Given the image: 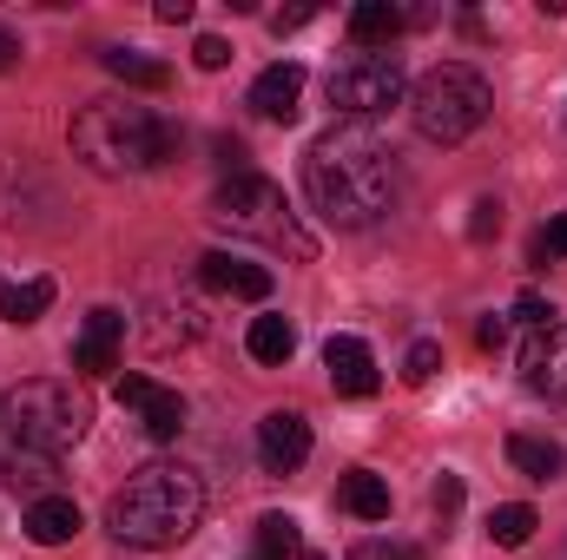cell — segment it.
Returning <instances> with one entry per match:
<instances>
[{"instance_id":"1","label":"cell","mask_w":567,"mask_h":560,"mask_svg":"<svg viewBox=\"0 0 567 560\" xmlns=\"http://www.w3.org/2000/svg\"><path fill=\"white\" fill-rule=\"evenodd\" d=\"M303 191L317 205V218L343 225V231H363L377 225L396 191H403V172H396V152L363 133V126H330L323 139L303 152Z\"/></svg>"},{"instance_id":"2","label":"cell","mask_w":567,"mask_h":560,"mask_svg":"<svg viewBox=\"0 0 567 560\" xmlns=\"http://www.w3.org/2000/svg\"><path fill=\"white\" fill-rule=\"evenodd\" d=\"M205 521V481L178 462H152L140 468L113 501H106V528L126 548H178L192 528Z\"/></svg>"},{"instance_id":"3","label":"cell","mask_w":567,"mask_h":560,"mask_svg":"<svg viewBox=\"0 0 567 560\" xmlns=\"http://www.w3.org/2000/svg\"><path fill=\"white\" fill-rule=\"evenodd\" d=\"M178 133L165 120H152L133 100H86L80 120H73V158L93 165L100 178H133L172 158Z\"/></svg>"},{"instance_id":"4","label":"cell","mask_w":567,"mask_h":560,"mask_svg":"<svg viewBox=\"0 0 567 560\" xmlns=\"http://www.w3.org/2000/svg\"><path fill=\"white\" fill-rule=\"evenodd\" d=\"M488 113H495V93H488V80H482L475 66H462V60L429 66L423 80L410 86V120H416V133H423L429 145L475 139V133L488 126Z\"/></svg>"},{"instance_id":"5","label":"cell","mask_w":567,"mask_h":560,"mask_svg":"<svg viewBox=\"0 0 567 560\" xmlns=\"http://www.w3.org/2000/svg\"><path fill=\"white\" fill-rule=\"evenodd\" d=\"M0 422H7V435H13V448H33V455H66V448L86 435L93 403H86L73 383H53V376H40V383H20V390H7Z\"/></svg>"},{"instance_id":"6","label":"cell","mask_w":567,"mask_h":560,"mask_svg":"<svg viewBox=\"0 0 567 560\" xmlns=\"http://www.w3.org/2000/svg\"><path fill=\"white\" fill-rule=\"evenodd\" d=\"M212 218H218L225 231H238V238H265V245H284V251L310 258V231L290 218L284 191L271 178H258V172H231V178L212 191Z\"/></svg>"},{"instance_id":"7","label":"cell","mask_w":567,"mask_h":560,"mask_svg":"<svg viewBox=\"0 0 567 560\" xmlns=\"http://www.w3.org/2000/svg\"><path fill=\"white\" fill-rule=\"evenodd\" d=\"M323 93H330V106L343 113V120H377V113H390L396 100H403V66H396V53L383 46H357V53H343L330 73H323Z\"/></svg>"},{"instance_id":"8","label":"cell","mask_w":567,"mask_h":560,"mask_svg":"<svg viewBox=\"0 0 567 560\" xmlns=\"http://www.w3.org/2000/svg\"><path fill=\"white\" fill-rule=\"evenodd\" d=\"M258 462H265V475H297L310 462V422L297 409H271L258 422Z\"/></svg>"},{"instance_id":"9","label":"cell","mask_w":567,"mask_h":560,"mask_svg":"<svg viewBox=\"0 0 567 560\" xmlns=\"http://www.w3.org/2000/svg\"><path fill=\"white\" fill-rule=\"evenodd\" d=\"M522 376H528L535 396L567 403V323H548V330H535L522 343Z\"/></svg>"},{"instance_id":"10","label":"cell","mask_w":567,"mask_h":560,"mask_svg":"<svg viewBox=\"0 0 567 560\" xmlns=\"http://www.w3.org/2000/svg\"><path fill=\"white\" fill-rule=\"evenodd\" d=\"M120 403L145 422L152 442H178V428H185V396L178 390H158L145 376H120Z\"/></svg>"},{"instance_id":"11","label":"cell","mask_w":567,"mask_h":560,"mask_svg":"<svg viewBox=\"0 0 567 560\" xmlns=\"http://www.w3.org/2000/svg\"><path fill=\"white\" fill-rule=\"evenodd\" d=\"M323 370H330V390H337V396H357V403L377 396V383H383L363 336H330V343H323Z\"/></svg>"},{"instance_id":"12","label":"cell","mask_w":567,"mask_h":560,"mask_svg":"<svg viewBox=\"0 0 567 560\" xmlns=\"http://www.w3.org/2000/svg\"><path fill=\"white\" fill-rule=\"evenodd\" d=\"M297 100H303V66L297 60H278V66H265L258 80H251V113L258 120H297Z\"/></svg>"},{"instance_id":"13","label":"cell","mask_w":567,"mask_h":560,"mask_svg":"<svg viewBox=\"0 0 567 560\" xmlns=\"http://www.w3.org/2000/svg\"><path fill=\"white\" fill-rule=\"evenodd\" d=\"M120 343H126V317L120 310H93L86 330H80V343H73V370H86V376L113 370L120 363Z\"/></svg>"},{"instance_id":"14","label":"cell","mask_w":567,"mask_h":560,"mask_svg":"<svg viewBox=\"0 0 567 560\" xmlns=\"http://www.w3.org/2000/svg\"><path fill=\"white\" fill-rule=\"evenodd\" d=\"M198 278L212 283V290L251 297V303L271 297V271H265V265H245V258H231V251H205V258H198Z\"/></svg>"},{"instance_id":"15","label":"cell","mask_w":567,"mask_h":560,"mask_svg":"<svg viewBox=\"0 0 567 560\" xmlns=\"http://www.w3.org/2000/svg\"><path fill=\"white\" fill-rule=\"evenodd\" d=\"M80 535V508L66 501V495H40L33 508H27V541L33 548H60V541H73Z\"/></svg>"},{"instance_id":"16","label":"cell","mask_w":567,"mask_h":560,"mask_svg":"<svg viewBox=\"0 0 567 560\" xmlns=\"http://www.w3.org/2000/svg\"><path fill=\"white\" fill-rule=\"evenodd\" d=\"M403 27H410V13L390 7V0H357V7H350V40H357V46H377V53H383Z\"/></svg>"},{"instance_id":"17","label":"cell","mask_w":567,"mask_h":560,"mask_svg":"<svg viewBox=\"0 0 567 560\" xmlns=\"http://www.w3.org/2000/svg\"><path fill=\"white\" fill-rule=\"evenodd\" d=\"M337 501H343L357 521H390V481H383L377 468H350L343 488H337Z\"/></svg>"},{"instance_id":"18","label":"cell","mask_w":567,"mask_h":560,"mask_svg":"<svg viewBox=\"0 0 567 560\" xmlns=\"http://www.w3.org/2000/svg\"><path fill=\"white\" fill-rule=\"evenodd\" d=\"M100 66H106L113 80L140 86V93H165V86H172V66H165V60H145L140 46H106V53H100Z\"/></svg>"},{"instance_id":"19","label":"cell","mask_w":567,"mask_h":560,"mask_svg":"<svg viewBox=\"0 0 567 560\" xmlns=\"http://www.w3.org/2000/svg\"><path fill=\"white\" fill-rule=\"evenodd\" d=\"M508 462H515V475H528V481H555L567 468L561 442H548V435H508Z\"/></svg>"},{"instance_id":"20","label":"cell","mask_w":567,"mask_h":560,"mask_svg":"<svg viewBox=\"0 0 567 560\" xmlns=\"http://www.w3.org/2000/svg\"><path fill=\"white\" fill-rule=\"evenodd\" d=\"M245 350H251V363H271V370H284V363H290V350H297L290 317H258V323H251V336H245Z\"/></svg>"},{"instance_id":"21","label":"cell","mask_w":567,"mask_h":560,"mask_svg":"<svg viewBox=\"0 0 567 560\" xmlns=\"http://www.w3.org/2000/svg\"><path fill=\"white\" fill-rule=\"evenodd\" d=\"M53 303V278H27V283H0V317L7 323H40Z\"/></svg>"},{"instance_id":"22","label":"cell","mask_w":567,"mask_h":560,"mask_svg":"<svg viewBox=\"0 0 567 560\" xmlns=\"http://www.w3.org/2000/svg\"><path fill=\"white\" fill-rule=\"evenodd\" d=\"M535 528H542V515H535L528 501H502V508L488 515V541H495V548H528Z\"/></svg>"},{"instance_id":"23","label":"cell","mask_w":567,"mask_h":560,"mask_svg":"<svg viewBox=\"0 0 567 560\" xmlns=\"http://www.w3.org/2000/svg\"><path fill=\"white\" fill-rule=\"evenodd\" d=\"M290 554H303L297 521H290V515H265V521H258V560H290Z\"/></svg>"},{"instance_id":"24","label":"cell","mask_w":567,"mask_h":560,"mask_svg":"<svg viewBox=\"0 0 567 560\" xmlns=\"http://www.w3.org/2000/svg\"><path fill=\"white\" fill-rule=\"evenodd\" d=\"M47 468H53V455H33V448H13L7 455V481L13 488H47Z\"/></svg>"},{"instance_id":"25","label":"cell","mask_w":567,"mask_h":560,"mask_svg":"<svg viewBox=\"0 0 567 560\" xmlns=\"http://www.w3.org/2000/svg\"><path fill=\"white\" fill-rule=\"evenodd\" d=\"M435 370H442V343H410V356H403V376H410V383H429V376H435Z\"/></svg>"},{"instance_id":"26","label":"cell","mask_w":567,"mask_h":560,"mask_svg":"<svg viewBox=\"0 0 567 560\" xmlns=\"http://www.w3.org/2000/svg\"><path fill=\"white\" fill-rule=\"evenodd\" d=\"M350 560H423V554H416L410 541H357Z\"/></svg>"},{"instance_id":"27","label":"cell","mask_w":567,"mask_h":560,"mask_svg":"<svg viewBox=\"0 0 567 560\" xmlns=\"http://www.w3.org/2000/svg\"><path fill=\"white\" fill-rule=\"evenodd\" d=\"M192 60H198L205 73H225V66H231V46H225L218 33H198V46H192Z\"/></svg>"},{"instance_id":"28","label":"cell","mask_w":567,"mask_h":560,"mask_svg":"<svg viewBox=\"0 0 567 560\" xmlns=\"http://www.w3.org/2000/svg\"><path fill=\"white\" fill-rule=\"evenodd\" d=\"M515 317H522L528 330H548V317H555V303H548V297H535V290H522V297H515Z\"/></svg>"},{"instance_id":"29","label":"cell","mask_w":567,"mask_h":560,"mask_svg":"<svg viewBox=\"0 0 567 560\" xmlns=\"http://www.w3.org/2000/svg\"><path fill=\"white\" fill-rule=\"evenodd\" d=\"M495 231H502V205H495V198H482V205H475V218H468V238H495Z\"/></svg>"},{"instance_id":"30","label":"cell","mask_w":567,"mask_h":560,"mask_svg":"<svg viewBox=\"0 0 567 560\" xmlns=\"http://www.w3.org/2000/svg\"><path fill=\"white\" fill-rule=\"evenodd\" d=\"M535 258H567V211H561V218H548V231H542Z\"/></svg>"},{"instance_id":"31","label":"cell","mask_w":567,"mask_h":560,"mask_svg":"<svg viewBox=\"0 0 567 560\" xmlns=\"http://www.w3.org/2000/svg\"><path fill=\"white\" fill-rule=\"evenodd\" d=\"M475 343H482V350H502V343H508V317H482V323H475Z\"/></svg>"},{"instance_id":"32","label":"cell","mask_w":567,"mask_h":560,"mask_svg":"<svg viewBox=\"0 0 567 560\" xmlns=\"http://www.w3.org/2000/svg\"><path fill=\"white\" fill-rule=\"evenodd\" d=\"M310 20H317V7H284V13H271V33H297Z\"/></svg>"},{"instance_id":"33","label":"cell","mask_w":567,"mask_h":560,"mask_svg":"<svg viewBox=\"0 0 567 560\" xmlns=\"http://www.w3.org/2000/svg\"><path fill=\"white\" fill-rule=\"evenodd\" d=\"M435 508H442V515H455V508H462V481H455V475H442V481H435Z\"/></svg>"},{"instance_id":"34","label":"cell","mask_w":567,"mask_h":560,"mask_svg":"<svg viewBox=\"0 0 567 560\" xmlns=\"http://www.w3.org/2000/svg\"><path fill=\"white\" fill-rule=\"evenodd\" d=\"M158 20H172V27H185V20H192V0H158Z\"/></svg>"},{"instance_id":"35","label":"cell","mask_w":567,"mask_h":560,"mask_svg":"<svg viewBox=\"0 0 567 560\" xmlns=\"http://www.w3.org/2000/svg\"><path fill=\"white\" fill-rule=\"evenodd\" d=\"M7 66H20V33L0 27V73H7Z\"/></svg>"},{"instance_id":"36","label":"cell","mask_w":567,"mask_h":560,"mask_svg":"<svg viewBox=\"0 0 567 560\" xmlns=\"http://www.w3.org/2000/svg\"><path fill=\"white\" fill-rule=\"evenodd\" d=\"M303 560H323V554H303Z\"/></svg>"}]
</instances>
